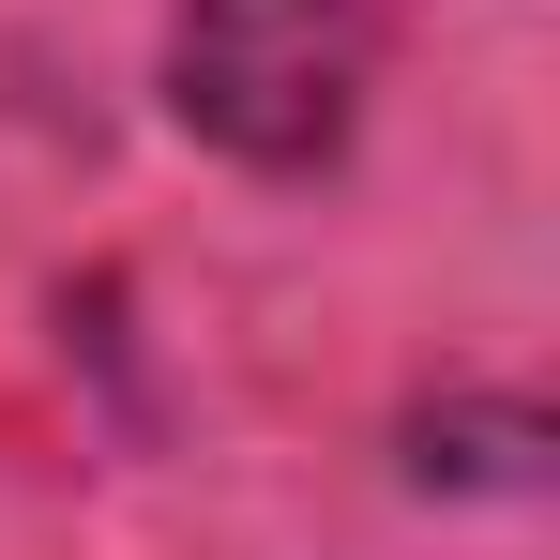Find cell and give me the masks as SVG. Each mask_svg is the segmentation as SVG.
Listing matches in <instances>:
<instances>
[{
  "label": "cell",
  "mask_w": 560,
  "mask_h": 560,
  "mask_svg": "<svg viewBox=\"0 0 560 560\" xmlns=\"http://www.w3.org/2000/svg\"><path fill=\"white\" fill-rule=\"evenodd\" d=\"M167 92L243 167H318L364 106V0H183Z\"/></svg>",
  "instance_id": "1"
}]
</instances>
